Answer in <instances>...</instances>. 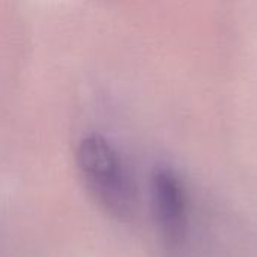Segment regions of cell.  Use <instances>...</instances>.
<instances>
[{
  "label": "cell",
  "mask_w": 257,
  "mask_h": 257,
  "mask_svg": "<svg viewBox=\"0 0 257 257\" xmlns=\"http://www.w3.org/2000/svg\"><path fill=\"white\" fill-rule=\"evenodd\" d=\"M151 205L154 221L163 239L170 245H179L188 230V199L181 178L170 167L154 170Z\"/></svg>",
  "instance_id": "obj_2"
},
{
  "label": "cell",
  "mask_w": 257,
  "mask_h": 257,
  "mask_svg": "<svg viewBox=\"0 0 257 257\" xmlns=\"http://www.w3.org/2000/svg\"><path fill=\"white\" fill-rule=\"evenodd\" d=\"M80 176L99 206L116 218H128L136 208V193L116 148L101 134L84 136L75 152Z\"/></svg>",
  "instance_id": "obj_1"
}]
</instances>
